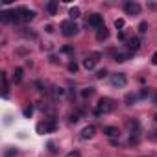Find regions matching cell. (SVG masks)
I'll list each match as a JSON object with an SVG mask.
<instances>
[{"mask_svg":"<svg viewBox=\"0 0 157 157\" xmlns=\"http://www.w3.org/2000/svg\"><path fill=\"white\" fill-rule=\"evenodd\" d=\"M56 120L54 118H44V122H39L37 124V133H52V131H56Z\"/></svg>","mask_w":157,"mask_h":157,"instance_id":"3957f363","label":"cell"},{"mask_svg":"<svg viewBox=\"0 0 157 157\" xmlns=\"http://www.w3.org/2000/svg\"><path fill=\"white\" fill-rule=\"evenodd\" d=\"M48 150H50L52 153H56V148H54V142H48Z\"/></svg>","mask_w":157,"mask_h":157,"instance_id":"836d02e7","label":"cell"},{"mask_svg":"<svg viewBox=\"0 0 157 157\" xmlns=\"http://www.w3.org/2000/svg\"><path fill=\"white\" fill-rule=\"evenodd\" d=\"M87 26H93V28L100 30V28L104 26V19H102V15H98V13H91V15H89V21H87Z\"/></svg>","mask_w":157,"mask_h":157,"instance_id":"52a82bcc","label":"cell"},{"mask_svg":"<svg viewBox=\"0 0 157 157\" xmlns=\"http://www.w3.org/2000/svg\"><path fill=\"white\" fill-rule=\"evenodd\" d=\"M139 32H140V33H146V32H148V22H140V24H139Z\"/></svg>","mask_w":157,"mask_h":157,"instance_id":"484cf974","label":"cell"},{"mask_svg":"<svg viewBox=\"0 0 157 157\" xmlns=\"http://www.w3.org/2000/svg\"><path fill=\"white\" fill-rule=\"evenodd\" d=\"M35 19V11L28 10V8H17L15 10V22H30Z\"/></svg>","mask_w":157,"mask_h":157,"instance_id":"7a4b0ae2","label":"cell"},{"mask_svg":"<svg viewBox=\"0 0 157 157\" xmlns=\"http://www.w3.org/2000/svg\"><path fill=\"white\" fill-rule=\"evenodd\" d=\"M153 104L157 105V94H153Z\"/></svg>","mask_w":157,"mask_h":157,"instance_id":"e575fe53","label":"cell"},{"mask_svg":"<svg viewBox=\"0 0 157 157\" xmlns=\"http://www.w3.org/2000/svg\"><path fill=\"white\" fill-rule=\"evenodd\" d=\"M65 157H82V153L80 151H78V150H72V151H68Z\"/></svg>","mask_w":157,"mask_h":157,"instance_id":"4316f807","label":"cell"},{"mask_svg":"<svg viewBox=\"0 0 157 157\" xmlns=\"http://www.w3.org/2000/svg\"><path fill=\"white\" fill-rule=\"evenodd\" d=\"M111 111H115V100H111V98H100L98 104H96L94 113L96 115H107Z\"/></svg>","mask_w":157,"mask_h":157,"instance_id":"6da1fadb","label":"cell"},{"mask_svg":"<svg viewBox=\"0 0 157 157\" xmlns=\"http://www.w3.org/2000/svg\"><path fill=\"white\" fill-rule=\"evenodd\" d=\"M155 122H157V115H155Z\"/></svg>","mask_w":157,"mask_h":157,"instance_id":"d590c367","label":"cell"},{"mask_svg":"<svg viewBox=\"0 0 157 157\" xmlns=\"http://www.w3.org/2000/svg\"><path fill=\"white\" fill-rule=\"evenodd\" d=\"M46 33H54V26H52V24L46 26Z\"/></svg>","mask_w":157,"mask_h":157,"instance_id":"d6a6232c","label":"cell"},{"mask_svg":"<svg viewBox=\"0 0 157 157\" xmlns=\"http://www.w3.org/2000/svg\"><path fill=\"white\" fill-rule=\"evenodd\" d=\"M151 65L157 67V52H153V56H151Z\"/></svg>","mask_w":157,"mask_h":157,"instance_id":"4dcf8cb0","label":"cell"},{"mask_svg":"<svg viewBox=\"0 0 157 157\" xmlns=\"http://www.w3.org/2000/svg\"><path fill=\"white\" fill-rule=\"evenodd\" d=\"M139 128H140V126H139L137 120H128V129L131 131V137H133V135H135V137L139 135Z\"/></svg>","mask_w":157,"mask_h":157,"instance_id":"8fae6325","label":"cell"},{"mask_svg":"<svg viewBox=\"0 0 157 157\" xmlns=\"http://www.w3.org/2000/svg\"><path fill=\"white\" fill-rule=\"evenodd\" d=\"M100 57H102V56H100L98 52H93L91 56H87V57L83 59V68H85V70H93V68L96 67V63H98Z\"/></svg>","mask_w":157,"mask_h":157,"instance_id":"5b68a950","label":"cell"},{"mask_svg":"<svg viewBox=\"0 0 157 157\" xmlns=\"http://www.w3.org/2000/svg\"><path fill=\"white\" fill-rule=\"evenodd\" d=\"M65 94V89L63 87H54V98H59Z\"/></svg>","mask_w":157,"mask_h":157,"instance_id":"7402d4cb","label":"cell"},{"mask_svg":"<svg viewBox=\"0 0 157 157\" xmlns=\"http://www.w3.org/2000/svg\"><path fill=\"white\" fill-rule=\"evenodd\" d=\"M128 48H129V52H137V50L140 48V37H131V39H128Z\"/></svg>","mask_w":157,"mask_h":157,"instance_id":"30bf717a","label":"cell"},{"mask_svg":"<svg viewBox=\"0 0 157 157\" xmlns=\"http://www.w3.org/2000/svg\"><path fill=\"white\" fill-rule=\"evenodd\" d=\"M107 37H109V30H107L105 26H102V28L96 32V39H98V41H105Z\"/></svg>","mask_w":157,"mask_h":157,"instance_id":"7c38bea8","label":"cell"},{"mask_svg":"<svg viewBox=\"0 0 157 157\" xmlns=\"http://www.w3.org/2000/svg\"><path fill=\"white\" fill-rule=\"evenodd\" d=\"M128 83V78H126V74H122V72H117V74H113L111 76V85L113 87H124Z\"/></svg>","mask_w":157,"mask_h":157,"instance_id":"8992f818","label":"cell"},{"mask_svg":"<svg viewBox=\"0 0 157 157\" xmlns=\"http://www.w3.org/2000/svg\"><path fill=\"white\" fill-rule=\"evenodd\" d=\"M68 120H70V122H72V124H76V122H78V120H80V115H78V113H72V115H70V118H68Z\"/></svg>","mask_w":157,"mask_h":157,"instance_id":"83f0119b","label":"cell"},{"mask_svg":"<svg viewBox=\"0 0 157 157\" xmlns=\"http://www.w3.org/2000/svg\"><path fill=\"white\" fill-rule=\"evenodd\" d=\"M46 11H48L50 15H56V11H57V2H54V0H52V2H48V4H46Z\"/></svg>","mask_w":157,"mask_h":157,"instance_id":"e0dca14e","label":"cell"},{"mask_svg":"<svg viewBox=\"0 0 157 157\" xmlns=\"http://www.w3.org/2000/svg\"><path fill=\"white\" fill-rule=\"evenodd\" d=\"M107 76V70L105 68H100L98 72H96V78H98V80H102V78H105Z\"/></svg>","mask_w":157,"mask_h":157,"instance_id":"d4e9b609","label":"cell"},{"mask_svg":"<svg viewBox=\"0 0 157 157\" xmlns=\"http://www.w3.org/2000/svg\"><path fill=\"white\" fill-rule=\"evenodd\" d=\"M148 94H150V91H148V89H142V91L139 93V98H146Z\"/></svg>","mask_w":157,"mask_h":157,"instance_id":"f1b7e54d","label":"cell"},{"mask_svg":"<svg viewBox=\"0 0 157 157\" xmlns=\"http://www.w3.org/2000/svg\"><path fill=\"white\" fill-rule=\"evenodd\" d=\"M22 72H24V70H22L21 67L15 68V72H13V82H15V83H21V82H22Z\"/></svg>","mask_w":157,"mask_h":157,"instance_id":"5bb4252c","label":"cell"},{"mask_svg":"<svg viewBox=\"0 0 157 157\" xmlns=\"http://www.w3.org/2000/svg\"><path fill=\"white\" fill-rule=\"evenodd\" d=\"M61 33H63L65 37L76 35V33H78V24H76L74 21H65V22H61Z\"/></svg>","mask_w":157,"mask_h":157,"instance_id":"277c9868","label":"cell"},{"mask_svg":"<svg viewBox=\"0 0 157 157\" xmlns=\"http://www.w3.org/2000/svg\"><path fill=\"white\" fill-rule=\"evenodd\" d=\"M93 94H94V87H85L82 91V98H91Z\"/></svg>","mask_w":157,"mask_h":157,"instance_id":"ac0fdd59","label":"cell"},{"mask_svg":"<svg viewBox=\"0 0 157 157\" xmlns=\"http://www.w3.org/2000/svg\"><path fill=\"white\" fill-rule=\"evenodd\" d=\"M22 115H24L26 118H30V117L33 115V107H32V105H26V107L22 109Z\"/></svg>","mask_w":157,"mask_h":157,"instance_id":"ffe728a7","label":"cell"},{"mask_svg":"<svg viewBox=\"0 0 157 157\" xmlns=\"http://www.w3.org/2000/svg\"><path fill=\"white\" fill-rule=\"evenodd\" d=\"M104 133H105L107 137H118V128H115V126H105V128H104Z\"/></svg>","mask_w":157,"mask_h":157,"instance_id":"4fadbf2b","label":"cell"},{"mask_svg":"<svg viewBox=\"0 0 157 157\" xmlns=\"http://www.w3.org/2000/svg\"><path fill=\"white\" fill-rule=\"evenodd\" d=\"M137 98H139L137 94L129 93V94H126V98H124V104H126V105H133V104L137 102Z\"/></svg>","mask_w":157,"mask_h":157,"instance_id":"9a60e30c","label":"cell"},{"mask_svg":"<svg viewBox=\"0 0 157 157\" xmlns=\"http://www.w3.org/2000/svg\"><path fill=\"white\" fill-rule=\"evenodd\" d=\"M17 155V150L15 148H6L4 150V157H15Z\"/></svg>","mask_w":157,"mask_h":157,"instance_id":"44dd1931","label":"cell"},{"mask_svg":"<svg viewBox=\"0 0 157 157\" xmlns=\"http://www.w3.org/2000/svg\"><path fill=\"white\" fill-rule=\"evenodd\" d=\"M94 133H96V128H94V126H85V128L82 129V133H80V139H82V140H89V139L94 137Z\"/></svg>","mask_w":157,"mask_h":157,"instance_id":"9c48e42d","label":"cell"},{"mask_svg":"<svg viewBox=\"0 0 157 157\" xmlns=\"http://www.w3.org/2000/svg\"><path fill=\"white\" fill-rule=\"evenodd\" d=\"M124 26H126L124 19H117V21H115V28H117V30H120V32H122V28H124Z\"/></svg>","mask_w":157,"mask_h":157,"instance_id":"603a6c76","label":"cell"},{"mask_svg":"<svg viewBox=\"0 0 157 157\" xmlns=\"http://www.w3.org/2000/svg\"><path fill=\"white\" fill-rule=\"evenodd\" d=\"M61 52H63V54H70V52H72V46H63Z\"/></svg>","mask_w":157,"mask_h":157,"instance_id":"f546056e","label":"cell"},{"mask_svg":"<svg viewBox=\"0 0 157 157\" xmlns=\"http://www.w3.org/2000/svg\"><path fill=\"white\" fill-rule=\"evenodd\" d=\"M129 56H131V52H128V54H115V61H118V63H122V61H126V59H129Z\"/></svg>","mask_w":157,"mask_h":157,"instance_id":"d6986e66","label":"cell"},{"mask_svg":"<svg viewBox=\"0 0 157 157\" xmlns=\"http://www.w3.org/2000/svg\"><path fill=\"white\" fill-rule=\"evenodd\" d=\"M80 15H82V11H80V8H76V6H74V8H70V10H68V17H70V21H74V19H78V17H80Z\"/></svg>","mask_w":157,"mask_h":157,"instance_id":"2e32d148","label":"cell"},{"mask_svg":"<svg viewBox=\"0 0 157 157\" xmlns=\"http://www.w3.org/2000/svg\"><path fill=\"white\" fill-rule=\"evenodd\" d=\"M118 41H126V33L124 32H118Z\"/></svg>","mask_w":157,"mask_h":157,"instance_id":"1f68e13d","label":"cell"},{"mask_svg":"<svg viewBox=\"0 0 157 157\" xmlns=\"http://www.w3.org/2000/svg\"><path fill=\"white\" fill-rule=\"evenodd\" d=\"M68 70L76 74V72H78V63H76V61H70V63H68Z\"/></svg>","mask_w":157,"mask_h":157,"instance_id":"cb8c5ba5","label":"cell"},{"mask_svg":"<svg viewBox=\"0 0 157 157\" xmlns=\"http://www.w3.org/2000/svg\"><path fill=\"white\" fill-rule=\"evenodd\" d=\"M124 10H126V13L128 15H139L140 13V4H137V2H126L124 4Z\"/></svg>","mask_w":157,"mask_h":157,"instance_id":"ba28073f","label":"cell"}]
</instances>
